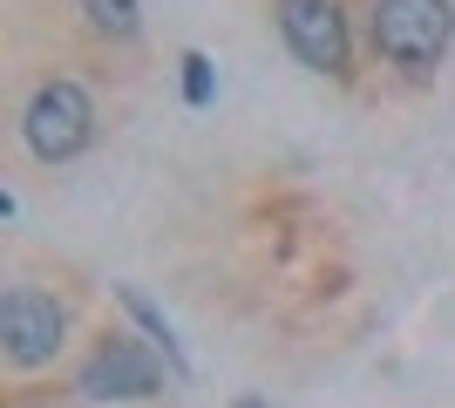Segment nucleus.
I'll list each match as a JSON object with an SVG mask.
<instances>
[{
	"label": "nucleus",
	"mask_w": 455,
	"mask_h": 408,
	"mask_svg": "<svg viewBox=\"0 0 455 408\" xmlns=\"http://www.w3.org/2000/svg\"><path fill=\"white\" fill-rule=\"evenodd\" d=\"M455 7L449 0H374V48L408 76H428L449 55Z\"/></svg>",
	"instance_id": "f257e3e1"
},
{
	"label": "nucleus",
	"mask_w": 455,
	"mask_h": 408,
	"mask_svg": "<svg viewBox=\"0 0 455 408\" xmlns=\"http://www.w3.org/2000/svg\"><path fill=\"white\" fill-rule=\"evenodd\" d=\"M82 14H89L109 41H130L136 35V0H82Z\"/></svg>",
	"instance_id": "6e6552de"
},
{
	"label": "nucleus",
	"mask_w": 455,
	"mask_h": 408,
	"mask_svg": "<svg viewBox=\"0 0 455 408\" xmlns=\"http://www.w3.org/2000/svg\"><path fill=\"white\" fill-rule=\"evenodd\" d=\"M279 35H285V48H292L306 68H320V76H347V61H354L347 20H340L333 0H279Z\"/></svg>",
	"instance_id": "20e7f679"
},
{
	"label": "nucleus",
	"mask_w": 455,
	"mask_h": 408,
	"mask_svg": "<svg viewBox=\"0 0 455 408\" xmlns=\"http://www.w3.org/2000/svg\"><path fill=\"white\" fill-rule=\"evenodd\" d=\"M61 333H68V320H61V307L48 292L14 286L0 300V340H7V361H14V368H48L61 354Z\"/></svg>",
	"instance_id": "7ed1b4c3"
},
{
	"label": "nucleus",
	"mask_w": 455,
	"mask_h": 408,
	"mask_svg": "<svg viewBox=\"0 0 455 408\" xmlns=\"http://www.w3.org/2000/svg\"><path fill=\"white\" fill-rule=\"evenodd\" d=\"M231 408H266V402H259V395H238V402H231Z\"/></svg>",
	"instance_id": "1a4fd4ad"
},
{
	"label": "nucleus",
	"mask_w": 455,
	"mask_h": 408,
	"mask_svg": "<svg viewBox=\"0 0 455 408\" xmlns=\"http://www.w3.org/2000/svg\"><path fill=\"white\" fill-rule=\"evenodd\" d=\"M177 68H184V102H190V109H211V96H218V68H211V55H204V48H184Z\"/></svg>",
	"instance_id": "0eeeda50"
},
{
	"label": "nucleus",
	"mask_w": 455,
	"mask_h": 408,
	"mask_svg": "<svg viewBox=\"0 0 455 408\" xmlns=\"http://www.w3.org/2000/svg\"><path fill=\"white\" fill-rule=\"evenodd\" d=\"M156 388H164V368H156V354L136 348V340H109V348L82 368V395H89V402H150Z\"/></svg>",
	"instance_id": "39448f33"
},
{
	"label": "nucleus",
	"mask_w": 455,
	"mask_h": 408,
	"mask_svg": "<svg viewBox=\"0 0 455 408\" xmlns=\"http://www.w3.org/2000/svg\"><path fill=\"white\" fill-rule=\"evenodd\" d=\"M20 136L41 164H68L95 143V102L82 82H41L28 96V116H20Z\"/></svg>",
	"instance_id": "f03ea898"
},
{
	"label": "nucleus",
	"mask_w": 455,
	"mask_h": 408,
	"mask_svg": "<svg viewBox=\"0 0 455 408\" xmlns=\"http://www.w3.org/2000/svg\"><path fill=\"white\" fill-rule=\"evenodd\" d=\"M116 300H123V313H130L136 327L150 333V348L164 354V361H171V374H177V381H190V354H184V340L171 333V320H164V313H156V307H150V300H143L136 286H116Z\"/></svg>",
	"instance_id": "423d86ee"
}]
</instances>
